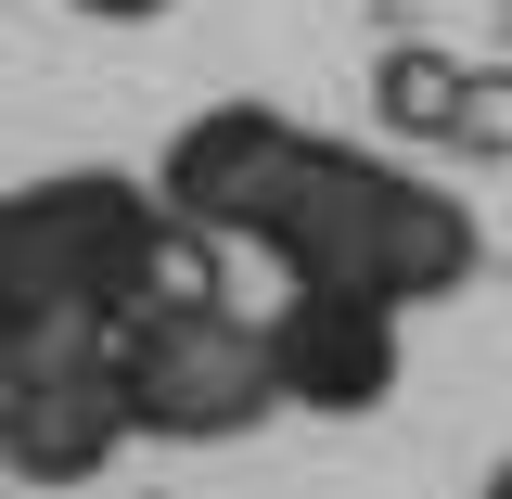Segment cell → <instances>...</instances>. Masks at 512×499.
<instances>
[{
    "label": "cell",
    "mask_w": 512,
    "mask_h": 499,
    "mask_svg": "<svg viewBox=\"0 0 512 499\" xmlns=\"http://www.w3.org/2000/svg\"><path fill=\"white\" fill-rule=\"evenodd\" d=\"M397 320L410 308H384V295H359V282H282V308H269L282 410H320V423L384 410V384H397Z\"/></svg>",
    "instance_id": "5"
},
{
    "label": "cell",
    "mask_w": 512,
    "mask_h": 499,
    "mask_svg": "<svg viewBox=\"0 0 512 499\" xmlns=\"http://www.w3.org/2000/svg\"><path fill=\"white\" fill-rule=\"evenodd\" d=\"M282 141H295V116H282V103H205V116L154 154L167 218H180V231H205V244H244V205L269 192Z\"/></svg>",
    "instance_id": "6"
},
{
    "label": "cell",
    "mask_w": 512,
    "mask_h": 499,
    "mask_svg": "<svg viewBox=\"0 0 512 499\" xmlns=\"http://www.w3.org/2000/svg\"><path fill=\"white\" fill-rule=\"evenodd\" d=\"M205 231L167 218L154 180L116 167H52V180L0 192V346L52 333V320H128L141 295H167Z\"/></svg>",
    "instance_id": "2"
},
{
    "label": "cell",
    "mask_w": 512,
    "mask_h": 499,
    "mask_svg": "<svg viewBox=\"0 0 512 499\" xmlns=\"http://www.w3.org/2000/svg\"><path fill=\"white\" fill-rule=\"evenodd\" d=\"M77 13H116V26H141V13H167V0H77Z\"/></svg>",
    "instance_id": "8"
},
{
    "label": "cell",
    "mask_w": 512,
    "mask_h": 499,
    "mask_svg": "<svg viewBox=\"0 0 512 499\" xmlns=\"http://www.w3.org/2000/svg\"><path fill=\"white\" fill-rule=\"evenodd\" d=\"M116 448H141L116 397V320H52L0 346V474L26 487H90Z\"/></svg>",
    "instance_id": "4"
},
{
    "label": "cell",
    "mask_w": 512,
    "mask_h": 499,
    "mask_svg": "<svg viewBox=\"0 0 512 499\" xmlns=\"http://www.w3.org/2000/svg\"><path fill=\"white\" fill-rule=\"evenodd\" d=\"M487 499H512V461H500V487H487Z\"/></svg>",
    "instance_id": "9"
},
{
    "label": "cell",
    "mask_w": 512,
    "mask_h": 499,
    "mask_svg": "<svg viewBox=\"0 0 512 499\" xmlns=\"http://www.w3.org/2000/svg\"><path fill=\"white\" fill-rule=\"evenodd\" d=\"M116 397H128V423H141V448H231V436H256V423L282 410L269 320L231 308L218 269L141 295V308L116 320Z\"/></svg>",
    "instance_id": "3"
},
{
    "label": "cell",
    "mask_w": 512,
    "mask_h": 499,
    "mask_svg": "<svg viewBox=\"0 0 512 499\" xmlns=\"http://www.w3.org/2000/svg\"><path fill=\"white\" fill-rule=\"evenodd\" d=\"M461 64H436V52H384L372 64V103H384V128H410V141H461Z\"/></svg>",
    "instance_id": "7"
},
{
    "label": "cell",
    "mask_w": 512,
    "mask_h": 499,
    "mask_svg": "<svg viewBox=\"0 0 512 499\" xmlns=\"http://www.w3.org/2000/svg\"><path fill=\"white\" fill-rule=\"evenodd\" d=\"M244 256H269L282 282H359L384 308H436L474 282V218L423 167H384L359 141L295 128L269 192L244 205Z\"/></svg>",
    "instance_id": "1"
}]
</instances>
